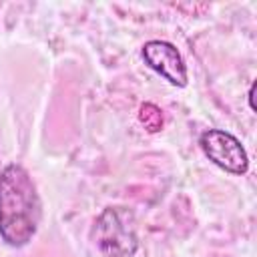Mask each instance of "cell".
<instances>
[{"mask_svg": "<svg viewBox=\"0 0 257 257\" xmlns=\"http://www.w3.org/2000/svg\"><path fill=\"white\" fill-rule=\"evenodd\" d=\"M42 207L36 187L20 165L0 173V237L10 247L26 245L40 225Z\"/></svg>", "mask_w": 257, "mask_h": 257, "instance_id": "1", "label": "cell"}, {"mask_svg": "<svg viewBox=\"0 0 257 257\" xmlns=\"http://www.w3.org/2000/svg\"><path fill=\"white\" fill-rule=\"evenodd\" d=\"M94 243L106 257H131L139 247L137 223L126 207H106L92 229Z\"/></svg>", "mask_w": 257, "mask_h": 257, "instance_id": "2", "label": "cell"}, {"mask_svg": "<svg viewBox=\"0 0 257 257\" xmlns=\"http://www.w3.org/2000/svg\"><path fill=\"white\" fill-rule=\"evenodd\" d=\"M203 153L227 173L243 175L249 169V157L237 137L221 128H209L199 137Z\"/></svg>", "mask_w": 257, "mask_h": 257, "instance_id": "3", "label": "cell"}, {"mask_svg": "<svg viewBox=\"0 0 257 257\" xmlns=\"http://www.w3.org/2000/svg\"><path fill=\"white\" fill-rule=\"evenodd\" d=\"M143 58L149 64V68L159 72L171 84L175 86L187 84V66L175 44L167 40H149L143 46Z\"/></svg>", "mask_w": 257, "mask_h": 257, "instance_id": "4", "label": "cell"}, {"mask_svg": "<svg viewBox=\"0 0 257 257\" xmlns=\"http://www.w3.org/2000/svg\"><path fill=\"white\" fill-rule=\"evenodd\" d=\"M139 118H141V122L145 124V128H147L149 133H157V131H161V126H163V112H161V108L155 106L153 102H145V104L141 106Z\"/></svg>", "mask_w": 257, "mask_h": 257, "instance_id": "5", "label": "cell"}, {"mask_svg": "<svg viewBox=\"0 0 257 257\" xmlns=\"http://www.w3.org/2000/svg\"><path fill=\"white\" fill-rule=\"evenodd\" d=\"M255 82L249 86V94H247V98H249V106H251V110H257V106H255Z\"/></svg>", "mask_w": 257, "mask_h": 257, "instance_id": "6", "label": "cell"}]
</instances>
